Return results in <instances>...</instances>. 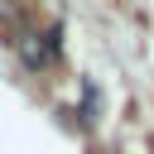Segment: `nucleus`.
Returning <instances> with one entry per match:
<instances>
[{
  "label": "nucleus",
  "mask_w": 154,
  "mask_h": 154,
  "mask_svg": "<svg viewBox=\"0 0 154 154\" xmlns=\"http://www.w3.org/2000/svg\"><path fill=\"white\" fill-rule=\"evenodd\" d=\"M96 111H101V96H96V87L87 82V87H82V120H96Z\"/></svg>",
  "instance_id": "f257e3e1"
}]
</instances>
